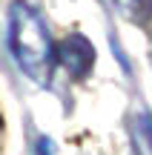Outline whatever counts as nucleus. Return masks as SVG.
<instances>
[{"mask_svg": "<svg viewBox=\"0 0 152 155\" xmlns=\"http://www.w3.org/2000/svg\"><path fill=\"white\" fill-rule=\"evenodd\" d=\"M37 155H57V147L49 138H40L37 141Z\"/></svg>", "mask_w": 152, "mask_h": 155, "instance_id": "4", "label": "nucleus"}, {"mask_svg": "<svg viewBox=\"0 0 152 155\" xmlns=\"http://www.w3.org/2000/svg\"><path fill=\"white\" fill-rule=\"evenodd\" d=\"M6 43L11 58L32 81L49 83L52 69L57 61V49L52 46L49 29L40 15L23 0H11L9 17H6Z\"/></svg>", "mask_w": 152, "mask_h": 155, "instance_id": "1", "label": "nucleus"}, {"mask_svg": "<svg viewBox=\"0 0 152 155\" xmlns=\"http://www.w3.org/2000/svg\"><path fill=\"white\" fill-rule=\"evenodd\" d=\"M57 61L66 66L69 75L83 78L92 69V63H95V49H92V43L83 35H69V38L57 46Z\"/></svg>", "mask_w": 152, "mask_h": 155, "instance_id": "2", "label": "nucleus"}, {"mask_svg": "<svg viewBox=\"0 0 152 155\" xmlns=\"http://www.w3.org/2000/svg\"><path fill=\"white\" fill-rule=\"evenodd\" d=\"M121 12L129 17L132 23H149L152 20V0H115Z\"/></svg>", "mask_w": 152, "mask_h": 155, "instance_id": "3", "label": "nucleus"}]
</instances>
